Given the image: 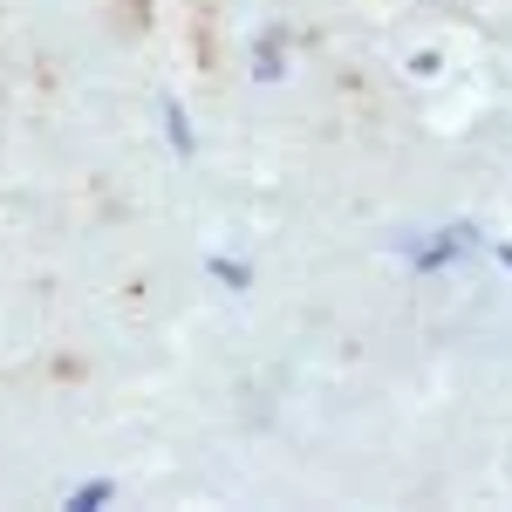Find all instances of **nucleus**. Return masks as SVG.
<instances>
[{
	"label": "nucleus",
	"instance_id": "obj_3",
	"mask_svg": "<svg viewBox=\"0 0 512 512\" xmlns=\"http://www.w3.org/2000/svg\"><path fill=\"white\" fill-rule=\"evenodd\" d=\"M212 274L226 280V287H246V267H233V260H212Z\"/></svg>",
	"mask_w": 512,
	"mask_h": 512
},
{
	"label": "nucleus",
	"instance_id": "obj_2",
	"mask_svg": "<svg viewBox=\"0 0 512 512\" xmlns=\"http://www.w3.org/2000/svg\"><path fill=\"white\" fill-rule=\"evenodd\" d=\"M164 123H171V144L192 151V130H185V110H178V103H164Z\"/></svg>",
	"mask_w": 512,
	"mask_h": 512
},
{
	"label": "nucleus",
	"instance_id": "obj_1",
	"mask_svg": "<svg viewBox=\"0 0 512 512\" xmlns=\"http://www.w3.org/2000/svg\"><path fill=\"white\" fill-rule=\"evenodd\" d=\"M96 506H110V485H103V478H96V485H76L69 512H96Z\"/></svg>",
	"mask_w": 512,
	"mask_h": 512
},
{
	"label": "nucleus",
	"instance_id": "obj_4",
	"mask_svg": "<svg viewBox=\"0 0 512 512\" xmlns=\"http://www.w3.org/2000/svg\"><path fill=\"white\" fill-rule=\"evenodd\" d=\"M506 267H512V246H506Z\"/></svg>",
	"mask_w": 512,
	"mask_h": 512
}]
</instances>
